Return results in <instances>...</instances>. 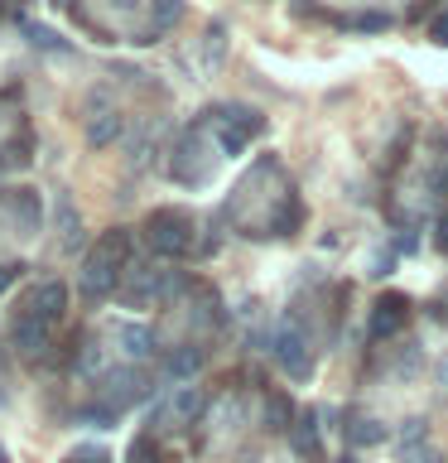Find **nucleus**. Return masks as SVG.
Instances as JSON below:
<instances>
[{
  "label": "nucleus",
  "instance_id": "1",
  "mask_svg": "<svg viewBox=\"0 0 448 463\" xmlns=\"http://www.w3.org/2000/svg\"><path fill=\"white\" fill-rule=\"evenodd\" d=\"M130 266V232L121 227H111V232H101L97 246L87 251L82 260V270H78V289H82V299H107L116 295V285H121V275Z\"/></svg>",
  "mask_w": 448,
  "mask_h": 463
},
{
  "label": "nucleus",
  "instance_id": "2",
  "mask_svg": "<svg viewBox=\"0 0 448 463\" xmlns=\"http://www.w3.org/2000/svg\"><path fill=\"white\" fill-rule=\"evenodd\" d=\"M145 246L159 260H183L193 251V217L183 208H154L145 217Z\"/></svg>",
  "mask_w": 448,
  "mask_h": 463
},
{
  "label": "nucleus",
  "instance_id": "3",
  "mask_svg": "<svg viewBox=\"0 0 448 463\" xmlns=\"http://www.w3.org/2000/svg\"><path fill=\"white\" fill-rule=\"evenodd\" d=\"M97 405H107L111 415H121V411H130V405H140L145 396H150V376H145L140 367H111V372H101L97 376Z\"/></svg>",
  "mask_w": 448,
  "mask_h": 463
},
{
  "label": "nucleus",
  "instance_id": "4",
  "mask_svg": "<svg viewBox=\"0 0 448 463\" xmlns=\"http://www.w3.org/2000/svg\"><path fill=\"white\" fill-rule=\"evenodd\" d=\"M270 357L280 362V367L294 376V382H309L313 376V357H309V343H303L299 324H289V318H280V324L270 328Z\"/></svg>",
  "mask_w": 448,
  "mask_h": 463
},
{
  "label": "nucleus",
  "instance_id": "5",
  "mask_svg": "<svg viewBox=\"0 0 448 463\" xmlns=\"http://www.w3.org/2000/svg\"><path fill=\"white\" fill-rule=\"evenodd\" d=\"M405 324H410V299L396 295V289L376 295V304H371V324H367L371 338H376V343H390V338H400V333H405Z\"/></svg>",
  "mask_w": 448,
  "mask_h": 463
},
{
  "label": "nucleus",
  "instance_id": "6",
  "mask_svg": "<svg viewBox=\"0 0 448 463\" xmlns=\"http://www.w3.org/2000/svg\"><path fill=\"white\" fill-rule=\"evenodd\" d=\"M24 314L29 318H39V324H58V318H63L68 314V285L63 280H43L39 289H34V295H29L24 299Z\"/></svg>",
  "mask_w": 448,
  "mask_h": 463
},
{
  "label": "nucleus",
  "instance_id": "7",
  "mask_svg": "<svg viewBox=\"0 0 448 463\" xmlns=\"http://www.w3.org/2000/svg\"><path fill=\"white\" fill-rule=\"evenodd\" d=\"M10 343H14V353L29 357V362H43V357H49V347H53L49 343V324H39V318H29V314L14 318Z\"/></svg>",
  "mask_w": 448,
  "mask_h": 463
},
{
  "label": "nucleus",
  "instance_id": "8",
  "mask_svg": "<svg viewBox=\"0 0 448 463\" xmlns=\"http://www.w3.org/2000/svg\"><path fill=\"white\" fill-rule=\"evenodd\" d=\"M299 227H303V203L294 194H285V203L266 217V227H260L256 237H294Z\"/></svg>",
  "mask_w": 448,
  "mask_h": 463
},
{
  "label": "nucleus",
  "instance_id": "9",
  "mask_svg": "<svg viewBox=\"0 0 448 463\" xmlns=\"http://www.w3.org/2000/svg\"><path fill=\"white\" fill-rule=\"evenodd\" d=\"M202 405H208V401H202L198 386H179L164 401V415H169V425H193V420L202 415Z\"/></svg>",
  "mask_w": 448,
  "mask_h": 463
},
{
  "label": "nucleus",
  "instance_id": "10",
  "mask_svg": "<svg viewBox=\"0 0 448 463\" xmlns=\"http://www.w3.org/2000/svg\"><path fill=\"white\" fill-rule=\"evenodd\" d=\"M342 434H347V444H357V449L386 444V425L376 415H347L342 420Z\"/></svg>",
  "mask_w": 448,
  "mask_h": 463
},
{
  "label": "nucleus",
  "instance_id": "11",
  "mask_svg": "<svg viewBox=\"0 0 448 463\" xmlns=\"http://www.w3.org/2000/svg\"><path fill=\"white\" fill-rule=\"evenodd\" d=\"M116 343L126 347V357H154V328H145V324H116Z\"/></svg>",
  "mask_w": 448,
  "mask_h": 463
},
{
  "label": "nucleus",
  "instance_id": "12",
  "mask_svg": "<svg viewBox=\"0 0 448 463\" xmlns=\"http://www.w3.org/2000/svg\"><path fill=\"white\" fill-rule=\"evenodd\" d=\"M10 208H14V222H20L24 232H39V217H43L39 194H29V188H14V194H10Z\"/></svg>",
  "mask_w": 448,
  "mask_h": 463
},
{
  "label": "nucleus",
  "instance_id": "13",
  "mask_svg": "<svg viewBox=\"0 0 448 463\" xmlns=\"http://www.w3.org/2000/svg\"><path fill=\"white\" fill-rule=\"evenodd\" d=\"M202 362H208V347H198V343H183V347H173V353H169V362H164V367H169L173 376H193V372H202Z\"/></svg>",
  "mask_w": 448,
  "mask_h": 463
},
{
  "label": "nucleus",
  "instance_id": "14",
  "mask_svg": "<svg viewBox=\"0 0 448 463\" xmlns=\"http://www.w3.org/2000/svg\"><path fill=\"white\" fill-rule=\"evenodd\" d=\"M289 425H294V401H289L285 391H270V396H266V430L285 434Z\"/></svg>",
  "mask_w": 448,
  "mask_h": 463
},
{
  "label": "nucleus",
  "instance_id": "15",
  "mask_svg": "<svg viewBox=\"0 0 448 463\" xmlns=\"http://www.w3.org/2000/svg\"><path fill=\"white\" fill-rule=\"evenodd\" d=\"M289 434H294V449L303 458H318V415H294V425H289Z\"/></svg>",
  "mask_w": 448,
  "mask_h": 463
},
{
  "label": "nucleus",
  "instance_id": "16",
  "mask_svg": "<svg viewBox=\"0 0 448 463\" xmlns=\"http://www.w3.org/2000/svg\"><path fill=\"white\" fill-rule=\"evenodd\" d=\"M121 130H126V121L116 111H107V116H97V121L87 126V140H92V145H111V140H121Z\"/></svg>",
  "mask_w": 448,
  "mask_h": 463
},
{
  "label": "nucleus",
  "instance_id": "17",
  "mask_svg": "<svg viewBox=\"0 0 448 463\" xmlns=\"http://www.w3.org/2000/svg\"><path fill=\"white\" fill-rule=\"evenodd\" d=\"M179 14H183V0H154V29L145 34L140 43H150L159 29H169V24H179Z\"/></svg>",
  "mask_w": 448,
  "mask_h": 463
},
{
  "label": "nucleus",
  "instance_id": "18",
  "mask_svg": "<svg viewBox=\"0 0 448 463\" xmlns=\"http://www.w3.org/2000/svg\"><path fill=\"white\" fill-rule=\"evenodd\" d=\"M222 39H227V24L212 20V24H208V39H202V63H208V68L222 63Z\"/></svg>",
  "mask_w": 448,
  "mask_h": 463
},
{
  "label": "nucleus",
  "instance_id": "19",
  "mask_svg": "<svg viewBox=\"0 0 448 463\" xmlns=\"http://www.w3.org/2000/svg\"><path fill=\"white\" fill-rule=\"evenodd\" d=\"M347 29H367V34H381V29H390V14L386 10H367V14H352V20H342Z\"/></svg>",
  "mask_w": 448,
  "mask_h": 463
},
{
  "label": "nucleus",
  "instance_id": "20",
  "mask_svg": "<svg viewBox=\"0 0 448 463\" xmlns=\"http://www.w3.org/2000/svg\"><path fill=\"white\" fill-rule=\"evenodd\" d=\"M126 463H159L154 434H140V439H130V449H126Z\"/></svg>",
  "mask_w": 448,
  "mask_h": 463
},
{
  "label": "nucleus",
  "instance_id": "21",
  "mask_svg": "<svg viewBox=\"0 0 448 463\" xmlns=\"http://www.w3.org/2000/svg\"><path fill=\"white\" fill-rule=\"evenodd\" d=\"M29 43H34V49H49V53H68V43L58 39L49 24H29Z\"/></svg>",
  "mask_w": 448,
  "mask_h": 463
},
{
  "label": "nucleus",
  "instance_id": "22",
  "mask_svg": "<svg viewBox=\"0 0 448 463\" xmlns=\"http://www.w3.org/2000/svg\"><path fill=\"white\" fill-rule=\"evenodd\" d=\"M121 415H111L107 405H78V425H92V430H107V425H116Z\"/></svg>",
  "mask_w": 448,
  "mask_h": 463
},
{
  "label": "nucleus",
  "instance_id": "23",
  "mask_svg": "<svg viewBox=\"0 0 448 463\" xmlns=\"http://www.w3.org/2000/svg\"><path fill=\"white\" fill-rule=\"evenodd\" d=\"M72 362H78V372H87V376H101V347H97V343H82Z\"/></svg>",
  "mask_w": 448,
  "mask_h": 463
},
{
  "label": "nucleus",
  "instance_id": "24",
  "mask_svg": "<svg viewBox=\"0 0 448 463\" xmlns=\"http://www.w3.org/2000/svg\"><path fill=\"white\" fill-rule=\"evenodd\" d=\"M68 463H111V454H107V449H97V444H78L68 454Z\"/></svg>",
  "mask_w": 448,
  "mask_h": 463
},
{
  "label": "nucleus",
  "instance_id": "25",
  "mask_svg": "<svg viewBox=\"0 0 448 463\" xmlns=\"http://www.w3.org/2000/svg\"><path fill=\"white\" fill-rule=\"evenodd\" d=\"M24 275V260H5V266H0V295H5V289L14 285Z\"/></svg>",
  "mask_w": 448,
  "mask_h": 463
},
{
  "label": "nucleus",
  "instance_id": "26",
  "mask_svg": "<svg viewBox=\"0 0 448 463\" xmlns=\"http://www.w3.org/2000/svg\"><path fill=\"white\" fill-rule=\"evenodd\" d=\"M429 39H434V43H448V14H439V20L429 24Z\"/></svg>",
  "mask_w": 448,
  "mask_h": 463
},
{
  "label": "nucleus",
  "instance_id": "27",
  "mask_svg": "<svg viewBox=\"0 0 448 463\" xmlns=\"http://www.w3.org/2000/svg\"><path fill=\"white\" fill-rule=\"evenodd\" d=\"M434 246H439V251H448V217L439 222V232H434Z\"/></svg>",
  "mask_w": 448,
  "mask_h": 463
},
{
  "label": "nucleus",
  "instance_id": "28",
  "mask_svg": "<svg viewBox=\"0 0 448 463\" xmlns=\"http://www.w3.org/2000/svg\"><path fill=\"white\" fill-rule=\"evenodd\" d=\"M111 5H116V10H135V0H111Z\"/></svg>",
  "mask_w": 448,
  "mask_h": 463
},
{
  "label": "nucleus",
  "instance_id": "29",
  "mask_svg": "<svg viewBox=\"0 0 448 463\" xmlns=\"http://www.w3.org/2000/svg\"><path fill=\"white\" fill-rule=\"evenodd\" d=\"M0 463H10V454H5V449H0Z\"/></svg>",
  "mask_w": 448,
  "mask_h": 463
},
{
  "label": "nucleus",
  "instance_id": "30",
  "mask_svg": "<svg viewBox=\"0 0 448 463\" xmlns=\"http://www.w3.org/2000/svg\"><path fill=\"white\" fill-rule=\"evenodd\" d=\"M338 463H357V458H352V454H347V458H338Z\"/></svg>",
  "mask_w": 448,
  "mask_h": 463
},
{
  "label": "nucleus",
  "instance_id": "31",
  "mask_svg": "<svg viewBox=\"0 0 448 463\" xmlns=\"http://www.w3.org/2000/svg\"><path fill=\"white\" fill-rule=\"evenodd\" d=\"M53 5H72V0H53Z\"/></svg>",
  "mask_w": 448,
  "mask_h": 463
},
{
  "label": "nucleus",
  "instance_id": "32",
  "mask_svg": "<svg viewBox=\"0 0 448 463\" xmlns=\"http://www.w3.org/2000/svg\"><path fill=\"white\" fill-rule=\"evenodd\" d=\"M10 5H24V0H10Z\"/></svg>",
  "mask_w": 448,
  "mask_h": 463
}]
</instances>
